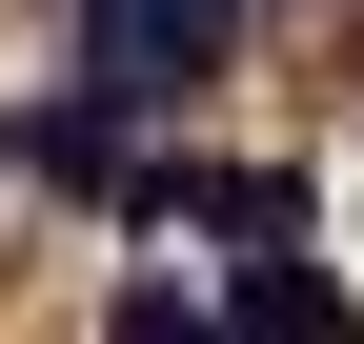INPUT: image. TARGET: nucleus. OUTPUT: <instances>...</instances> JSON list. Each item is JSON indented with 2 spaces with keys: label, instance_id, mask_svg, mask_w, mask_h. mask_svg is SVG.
Returning <instances> with one entry per match:
<instances>
[{
  "label": "nucleus",
  "instance_id": "20e7f679",
  "mask_svg": "<svg viewBox=\"0 0 364 344\" xmlns=\"http://www.w3.org/2000/svg\"><path fill=\"white\" fill-rule=\"evenodd\" d=\"M102 344H223V324L182 304V284H122V304H102Z\"/></svg>",
  "mask_w": 364,
  "mask_h": 344
},
{
  "label": "nucleus",
  "instance_id": "f03ea898",
  "mask_svg": "<svg viewBox=\"0 0 364 344\" xmlns=\"http://www.w3.org/2000/svg\"><path fill=\"white\" fill-rule=\"evenodd\" d=\"M223 344H364V304L324 264H284V243H243V284H223Z\"/></svg>",
  "mask_w": 364,
  "mask_h": 344
},
{
  "label": "nucleus",
  "instance_id": "7ed1b4c3",
  "mask_svg": "<svg viewBox=\"0 0 364 344\" xmlns=\"http://www.w3.org/2000/svg\"><path fill=\"white\" fill-rule=\"evenodd\" d=\"M21 162H41V183H122V102H41Z\"/></svg>",
  "mask_w": 364,
  "mask_h": 344
},
{
  "label": "nucleus",
  "instance_id": "f257e3e1",
  "mask_svg": "<svg viewBox=\"0 0 364 344\" xmlns=\"http://www.w3.org/2000/svg\"><path fill=\"white\" fill-rule=\"evenodd\" d=\"M223 41H243V0H81V61H102V102H203Z\"/></svg>",
  "mask_w": 364,
  "mask_h": 344
}]
</instances>
